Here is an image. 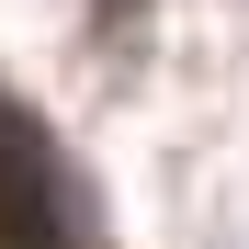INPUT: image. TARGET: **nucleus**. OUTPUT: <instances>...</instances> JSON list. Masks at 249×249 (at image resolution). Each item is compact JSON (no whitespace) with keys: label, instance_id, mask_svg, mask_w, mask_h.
<instances>
[{"label":"nucleus","instance_id":"nucleus-1","mask_svg":"<svg viewBox=\"0 0 249 249\" xmlns=\"http://www.w3.org/2000/svg\"><path fill=\"white\" fill-rule=\"evenodd\" d=\"M0 249H68V193H57V159L46 136L0 102Z\"/></svg>","mask_w":249,"mask_h":249}]
</instances>
